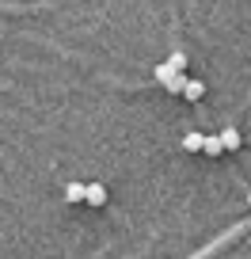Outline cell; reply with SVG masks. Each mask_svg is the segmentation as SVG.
I'll return each instance as SVG.
<instances>
[{"mask_svg":"<svg viewBox=\"0 0 251 259\" xmlns=\"http://www.w3.org/2000/svg\"><path fill=\"white\" fill-rule=\"evenodd\" d=\"M84 202L88 206H107V187L103 183H84Z\"/></svg>","mask_w":251,"mask_h":259,"instance_id":"6da1fadb","label":"cell"},{"mask_svg":"<svg viewBox=\"0 0 251 259\" xmlns=\"http://www.w3.org/2000/svg\"><path fill=\"white\" fill-rule=\"evenodd\" d=\"M217 141H221V153H236V149H240V130H221L217 134Z\"/></svg>","mask_w":251,"mask_h":259,"instance_id":"7a4b0ae2","label":"cell"},{"mask_svg":"<svg viewBox=\"0 0 251 259\" xmlns=\"http://www.w3.org/2000/svg\"><path fill=\"white\" fill-rule=\"evenodd\" d=\"M186 80H190V76H186V73H171V76H168V84H164V88H168L171 96H183Z\"/></svg>","mask_w":251,"mask_h":259,"instance_id":"3957f363","label":"cell"},{"mask_svg":"<svg viewBox=\"0 0 251 259\" xmlns=\"http://www.w3.org/2000/svg\"><path fill=\"white\" fill-rule=\"evenodd\" d=\"M206 96V84L202 80H186V88H183V99H190V103H198V99Z\"/></svg>","mask_w":251,"mask_h":259,"instance_id":"277c9868","label":"cell"},{"mask_svg":"<svg viewBox=\"0 0 251 259\" xmlns=\"http://www.w3.org/2000/svg\"><path fill=\"white\" fill-rule=\"evenodd\" d=\"M202 138H206V134H198V130H190V134H186V138H183V149H186V153H198V149H202Z\"/></svg>","mask_w":251,"mask_h":259,"instance_id":"5b68a950","label":"cell"},{"mask_svg":"<svg viewBox=\"0 0 251 259\" xmlns=\"http://www.w3.org/2000/svg\"><path fill=\"white\" fill-rule=\"evenodd\" d=\"M65 202H84V183H65Z\"/></svg>","mask_w":251,"mask_h":259,"instance_id":"8992f818","label":"cell"},{"mask_svg":"<svg viewBox=\"0 0 251 259\" xmlns=\"http://www.w3.org/2000/svg\"><path fill=\"white\" fill-rule=\"evenodd\" d=\"M202 153L206 156H221V141L217 138H202Z\"/></svg>","mask_w":251,"mask_h":259,"instance_id":"52a82bcc","label":"cell"},{"mask_svg":"<svg viewBox=\"0 0 251 259\" xmlns=\"http://www.w3.org/2000/svg\"><path fill=\"white\" fill-rule=\"evenodd\" d=\"M164 65H168L171 73H183V69H186V57H183V54H171V57H168Z\"/></svg>","mask_w":251,"mask_h":259,"instance_id":"ba28073f","label":"cell"},{"mask_svg":"<svg viewBox=\"0 0 251 259\" xmlns=\"http://www.w3.org/2000/svg\"><path fill=\"white\" fill-rule=\"evenodd\" d=\"M168 76H171V69H168V65H156V84H168Z\"/></svg>","mask_w":251,"mask_h":259,"instance_id":"9c48e42d","label":"cell"},{"mask_svg":"<svg viewBox=\"0 0 251 259\" xmlns=\"http://www.w3.org/2000/svg\"><path fill=\"white\" fill-rule=\"evenodd\" d=\"M247 206H251V194H247Z\"/></svg>","mask_w":251,"mask_h":259,"instance_id":"30bf717a","label":"cell"}]
</instances>
